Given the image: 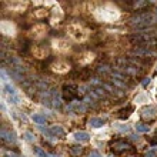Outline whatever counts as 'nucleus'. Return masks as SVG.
I'll use <instances>...</instances> for the list:
<instances>
[{"label": "nucleus", "mask_w": 157, "mask_h": 157, "mask_svg": "<svg viewBox=\"0 0 157 157\" xmlns=\"http://www.w3.org/2000/svg\"><path fill=\"white\" fill-rule=\"evenodd\" d=\"M128 41L134 47H144V49L156 50L157 47V27H149L144 30H139L128 36Z\"/></svg>", "instance_id": "nucleus-1"}, {"label": "nucleus", "mask_w": 157, "mask_h": 157, "mask_svg": "<svg viewBox=\"0 0 157 157\" xmlns=\"http://www.w3.org/2000/svg\"><path fill=\"white\" fill-rule=\"evenodd\" d=\"M156 23L157 16H154L153 13H139V14L130 17V20H128V25L134 27L136 32L149 29V27H156Z\"/></svg>", "instance_id": "nucleus-2"}, {"label": "nucleus", "mask_w": 157, "mask_h": 157, "mask_svg": "<svg viewBox=\"0 0 157 157\" xmlns=\"http://www.w3.org/2000/svg\"><path fill=\"white\" fill-rule=\"evenodd\" d=\"M41 104L50 109H60L63 106V100L60 99L59 91L56 89H50L41 93Z\"/></svg>", "instance_id": "nucleus-3"}, {"label": "nucleus", "mask_w": 157, "mask_h": 157, "mask_svg": "<svg viewBox=\"0 0 157 157\" xmlns=\"http://www.w3.org/2000/svg\"><path fill=\"white\" fill-rule=\"evenodd\" d=\"M83 93L80 91V89H78L76 84H64L63 89H62L63 100H66V101H69V103H71V101L80 99V96Z\"/></svg>", "instance_id": "nucleus-4"}, {"label": "nucleus", "mask_w": 157, "mask_h": 157, "mask_svg": "<svg viewBox=\"0 0 157 157\" xmlns=\"http://www.w3.org/2000/svg\"><path fill=\"white\" fill-rule=\"evenodd\" d=\"M130 54L141 60V59H149V57L153 59V57H156L157 52L156 50H151V49H144V47H134V49L130 52Z\"/></svg>", "instance_id": "nucleus-5"}, {"label": "nucleus", "mask_w": 157, "mask_h": 157, "mask_svg": "<svg viewBox=\"0 0 157 157\" xmlns=\"http://www.w3.org/2000/svg\"><path fill=\"white\" fill-rule=\"evenodd\" d=\"M0 139L4 141V143H9V144H14L17 141V137L14 134V132L12 130H7V128H2L0 130Z\"/></svg>", "instance_id": "nucleus-6"}, {"label": "nucleus", "mask_w": 157, "mask_h": 157, "mask_svg": "<svg viewBox=\"0 0 157 157\" xmlns=\"http://www.w3.org/2000/svg\"><path fill=\"white\" fill-rule=\"evenodd\" d=\"M66 110L69 113H86L87 112V106L86 103H70L66 106Z\"/></svg>", "instance_id": "nucleus-7"}, {"label": "nucleus", "mask_w": 157, "mask_h": 157, "mask_svg": "<svg viewBox=\"0 0 157 157\" xmlns=\"http://www.w3.org/2000/svg\"><path fill=\"white\" fill-rule=\"evenodd\" d=\"M112 149L114 150V151H117V153H123V151H127V150L132 149V144L130 143H127V141H114V143H112Z\"/></svg>", "instance_id": "nucleus-8"}, {"label": "nucleus", "mask_w": 157, "mask_h": 157, "mask_svg": "<svg viewBox=\"0 0 157 157\" xmlns=\"http://www.w3.org/2000/svg\"><path fill=\"white\" fill-rule=\"evenodd\" d=\"M47 133H49L50 136L53 137H64L66 136V132H64V128L62 127V126H52V127L47 130Z\"/></svg>", "instance_id": "nucleus-9"}, {"label": "nucleus", "mask_w": 157, "mask_h": 157, "mask_svg": "<svg viewBox=\"0 0 157 157\" xmlns=\"http://www.w3.org/2000/svg\"><path fill=\"white\" fill-rule=\"evenodd\" d=\"M154 114H156V110H154L151 106H146V107L141 110V117L144 120H153Z\"/></svg>", "instance_id": "nucleus-10"}, {"label": "nucleus", "mask_w": 157, "mask_h": 157, "mask_svg": "<svg viewBox=\"0 0 157 157\" xmlns=\"http://www.w3.org/2000/svg\"><path fill=\"white\" fill-rule=\"evenodd\" d=\"M89 139H90V134L86 132H77L75 133V140L78 141V143H86V141H89Z\"/></svg>", "instance_id": "nucleus-11"}, {"label": "nucleus", "mask_w": 157, "mask_h": 157, "mask_svg": "<svg viewBox=\"0 0 157 157\" xmlns=\"http://www.w3.org/2000/svg\"><path fill=\"white\" fill-rule=\"evenodd\" d=\"M96 71L99 73V75H103V76H110V73H112V69H110V66H107V64H100V66H97V69H96Z\"/></svg>", "instance_id": "nucleus-12"}, {"label": "nucleus", "mask_w": 157, "mask_h": 157, "mask_svg": "<svg viewBox=\"0 0 157 157\" xmlns=\"http://www.w3.org/2000/svg\"><path fill=\"white\" fill-rule=\"evenodd\" d=\"M103 124H104V120L99 119V117H91V119L89 120V126H90V127L99 128V127H101Z\"/></svg>", "instance_id": "nucleus-13"}, {"label": "nucleus", "mask_w": 157, "mask_h": 157, "mask_svg": "<svg viewBox=\"0 0 157 157\" xmlns=\"http://www.w3.org/2000/svg\"><path fill=\"white\" fill-rule=\"evenodd\" d=\"M132 112H133V107H130V106H128V107H126V109H121V110L117 113V117H119V119H121V120H126L128 116H130V114H132Z\"/></svg>", "instance_id": "nucleus-14"}, {"label": "nucleus", "mask_w": 157, "mask_h": 157, "mask_svg": "<svg viewBox=\"0 0 157 157\" xmlns=\"http://www.w3.org/2000/svg\"><path fill=\"white\" fill-rule=\"evenodd\" d=\"M69 153H70L73 157L82 156V154H83V147H82V146H71L70 149H69Z\"/></svg>", "instance_id": "nucleus-15"}, {"label": "nucleus", "mask_w": 157, "mask_h": 157, "mask_svg": "<svg viewBox=\"0 0 157 157\" xmlns=\"http://www.w3.org/2000/svg\"><path fill=\"white\" fill-rule=\"evenodd\" d=\"M4 91L9 94V97H14V96H16V89H14L12 84H9V83L4 84Z\"/></svg>", "instance_id": "nucleus-16"}, {"label": "nucleus", "mask_w": 157, "mask_h": 157, "mask_svg": "<svg viewBox=\"0 0 157 157\" xmlns=\"http://www.w3.org/2000/svg\"><path fill=\"white\" fill-rule=\"evenodd\" d=\"M32 120H33L34 123L40 124V126H43L46 123V117H43L41 114H32Z\"/></svg>", "instance_id": "nucleus-17"}, {"label": "nucleus", "mask_w": 157, "mask_h": 157, "mask_svg": "<svg viewBox=\"0 0 157 157\" xmlns=\"http://www.w3.org/2000/svg\"><path fill=\"white\" fill-rule=\"evenodd\" d=\"M136 130L139 133H147L150 130V126L144 123H139V124H136Z\"/></svg>", "instance_id": "nucleus-18"}, {"label": "nucleus", "mask_w": 157, "mask_h": 157, "mask_svg": "<svg viewBox=\"0 0 157 157\" xmlns=\"http://www.w3.org/2000/svg\"><path fill=\"white\" fill-rule=\"evenodd\" d=\"M23 139H25L26 141H29V143H34V140H36L34 134L33 133H30V132H26L25 134H23Z\"/></svg>", "instance_id": "nucleus-19"}, {"label": "nucleus", "mask_w": 157, "mask_h": 157, "mask_svg": "<svg viewBox=\"0 0 157 157\" xmlns=\"http://www.w3.org/2000/svg\"><path fill=\"white\" fill-rule=\"evenodd\" d=\"M84 103H86V106L89 107V106H91V107H94L96 106V101L93 99H91L90 96H87V97H84Z\"/></svg>", "instance_id": "nucleus-20"}, {"label": "nucleus", "mask_w": 157, "mask_h": 157, "mask_svg": "<svg viewBox=\"0 0 157 157\" xmlns=\"http://www.w3.org/2000/svg\"><path fill=\"white\" fill-rule=\"evenodd\" d=\"M27 44H29V43H27V41H20V47H19V50H20V53H26V52H27Z\"/></svg>", "instance_id": "nucleus-21"}, {"label": "nucleus", "mask_w": 157, "mask_h": 157, "mask_svg": "<svg viewBox=\"0 0 157 157\" xmlns=\"http://www.w3.org/2000/svg\"><path fill=\"white\" fill-rule=\"evenodd\" d=\"M147 2H136V3L133 4V7L134 9H140V7H146V6H147Z\"/></svg>", "instance_id": "nucleus-22"}, {"label": "nucleus", "mask_w": 157, "mask_h": 157, "mask_svg": "<svg viewBox=\"0 0 157 157\" xmlns=\"http://www.w3.org/2000/svg\"><path fill=\"white\" fill-rule=\"evenodd\" d=\"M149 143L151 146H157V130L156 132H154V134H153V137H151V139H150L149 140Z\"/></svg>", "instance_id": "nucleus-23"}, {"label": "nucleus", "mask_w": 157, "mask_h": 157, "mask_svg": "<svg viewBox=\"0 0 157 157\" xmlns=\"http://www.w3.org/2000/svg\"><path fill=\"white\" fill-rule=\"evenodd\" d=\"M34 153L37 154L39 157H46V153L43 151V150L40 149V147H34Z\"/></svg>", "instance_id": "nucleus-24"}, {"label": "nucleus", "mask_w": 157, "mask_h": 157, "mask_svg": "<svg viewBox=\"0 0 157 157\" xmlns=\"http://www.w3.org/2000/svg\"><path fill=\"white\" fill-rule=\"evenodd\" d=\"M156 154H157V149H151L146 153V157H156Z\"/></svg>", "instance_id": "nucleus-25"}, {"label": "nucleus", "mask_w": 157, "mask_h": 157, "mask_svg": "<svg viewBox=\"0 0 157 157\" xmlns=\"http://www.w3.org/2000/svg\"><path fill=\"white\" fill-rule=\"evenodd\" d=\"M117 130L121 133H128L130 132V127H128V126H121V127H117Z\"/></svg>", "instance_id": "nucleus-26"}, {"label": "nucleus", "mask_w": 157, "mask_h": 157, "mask_svg": "<svg viewBox=\"0 0 157 157\" xmlns=\"http://www.w3.org/2000/svg\"><path fill=\"white\" fill-rule=\"evenodd\" d=\"M89 157H101V154H100L99 151H91V153L89 154Z\"/></svg>", "instance_id": "nucleus-27"}, {"label": "nucleus", "mask_w": 157, "mask_h": 157, "mask_svg": "<svg viewBox=\"0 0 157 157\" xmlns=\"http://www.w3.org/2000/svg\"><path fill=\"white\" fill-rule=\"evenodd\" d=\"M141 84H143V86H147V84H150V78L149 77H144V78H143V82H141Z\"/></svg>", "instance_id": "nucleus-28"}, {"label": "nucleus", "mask_w": 157, "mask_h": 157, "mask_svg": "<svg viewBox=\"0 0 157 157\" xmlns=\"http://www.w3.org/2000/svg\"><path fill=\"white\" fill-rule=\"evenodd\" d=\"M46 157H59V156H56V154H50V153H46Z\"/></svg>", "instance_id": "nucleus-29"}, {"label": "nucleus", "mask_w": 157, "mask_h": 157, "mask_svg": "<svg viewBox=\"0 0 157 157\" xmlns=\"http://www.w3.org/2000/svg\"><path fill=\"white\" fill-rule=\"evenodd\" d=\"M130 137H132V140H137V139H139V136H134V134H132Z\"/></svg>", "instance_id": "nucleus-30"}, {"label": "nucleus", "mask_w": 157, "mask_h": 157, "mask_svg": "<svg viewBox=\"0 0 157 157\" xmlns=\"http://www.w3.org/2000/svg\"><path fill=\"white\" fill-rule=\"evenodd\" d=\"M109 157H113V154H110V156H109Z\"/></svg>", "instance_id": "nucleus-31"}]
</instances>
